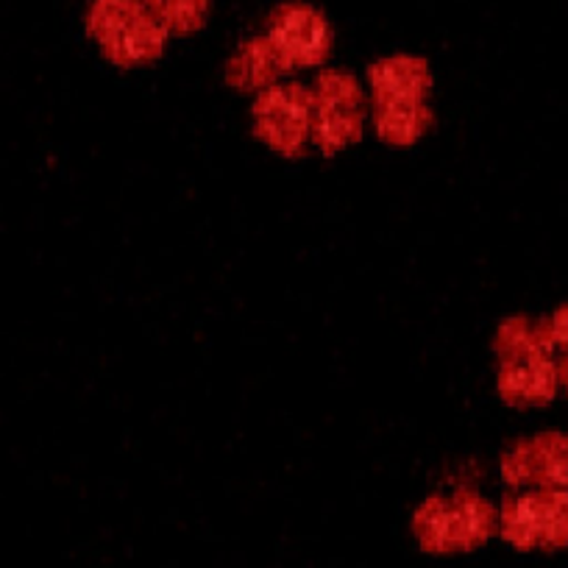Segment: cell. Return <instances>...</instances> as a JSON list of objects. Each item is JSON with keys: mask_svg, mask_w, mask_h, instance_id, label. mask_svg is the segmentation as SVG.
<instances>
[{"mask_svg": "<svg viewBox=\"0 0 568 568\" xmlns=\"http://www.w3.org/2000/svg\"><path fill=\"white\" fill-rule=\"evenodd\" d=\"M557 368L551 359V337L540 329L513 332L510 354L505 363V387L507 398L516 404H546L555 396Z\"/></svg>", "mask_w": 568, "mask_h": 568, "instance_id": "6da1fadb", "label": "cell"}, {"mask_svg": "<svg viewBox=\"0 0 568 568\" xmlns=\"http://www.w3.org/2000/svg\"><path fill=\"white\" fill-rule=\"evenodd\" d=\"M505 538L518 549H557L568 544V494L544 490L505 507Z\"/></svg>", "mask_w": 568, "mask_h": 568, "instance_id": "7a4b0ae2", "label": "cell"}, {"mask_svg": "<svg viewBox=\"0 0 568 568\" xmlns=\"http://www.w3.org/2000/svg\"><path fill=\"white\" fill-rule=\"evenodd\" d=\"M488 505L479 501H455V505L426 507L415 521L420 544L429 551H460L483 544L490 535Z\"/></svg>", "mask_w": 568, "mask_h": 568, "instance_id": "3957f363", "label": "cell"}, {"mask_svg": "<svg viewBox=\"0 0 568 568\" xmlns=\"http://www.w3.org/2000/svg\"><path fill=\"white\" fill-rule=\"evenodd\" d=\"M505 477L513 483H538L544 488H568V438L540 435L521 446L505 466Z\"/></svg>", "mask_w": 568, "mask_h": 568, "instance_id": "277c9868", "label": "cell"}, {"mask_svg": "<svg viewBox=\"0 0 568 568\" xmlns=\"http://www.w3.org/2000/svg\"><path fill=\"white\" fill-rule=\"evenodd\" d=\"M273 42L278 45L282 57H287L291 62L315 64L329 48V34L313 12L291 9L273 26Z\"/></svg>", "mask_w": 568, "mask_h": 568, "instance_id": "5b68a950", "label": "cell"}, {"mask_svg": "<svg viewBox=\"0 0 568 568\" xmlns=\"http://www.w3.org/2000/svg\"><path fill=\"white\" fill-rule=\"evenodd\" d=\"M304 103L296 101V92H273L265 103V131L278 145L282 140V125H287V145H296L302 140Z\"/></svg>", "mask_w": 568, "mask_h": 568, "instance_id": "8992f818", "label": "cell"}, {"mask_svg": "<svg viewBox=\"0 0 568 568\" xmlns=\"http://www.w3.org/2000/svg\"><path fill=\"white\" fill-rule=\"evenodd\" d=\"M549 337H551V346L562 348V359H560V368H557V374H560L562 385H566V390H568V307H562L560 313L555 315Z\"/></svg>", "mask_w": 568, "mask_h": 568, "instance_id": "52a82bcc", "label": "cell"}]
</instances>
